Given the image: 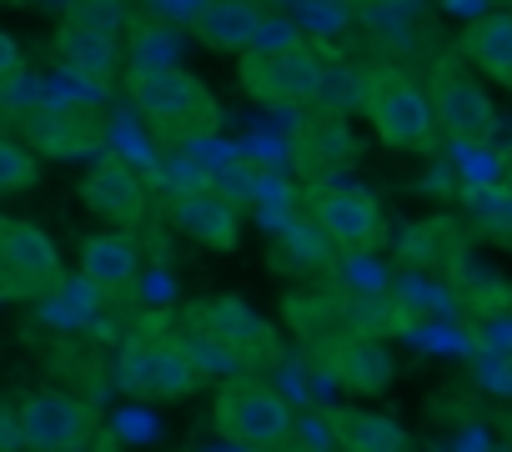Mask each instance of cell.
Masks as SVG:
<instances>
[{"mask_svg": "<svg viewBox=\"0 0 512 452\" xmlns=\"http://www.w3.org/2000/svg\"><path fill=\"white\" fill-rule=\"evenodd\" d=\"M126 96L171 141H201L221 126L216 96L186 66H136L126 71Z\"/></svg>", "mask_w": 512, "mask_h": 452, "instance_id": "1", "label": "cell"}, {"mask_svg": "<svg viewBox=\"0 0 512 452\" xmlns=\"http://www.w3.org/2000/svg\"><path fill=\"white\" fill-rule=\"evenodd\" d=\"M372 131L382 146L392 151H412V156H432L437 151V106H432V91H422L407 71L397 66H377L367 71V101H362Z\"/></svg>", "mask_w": 512, "mask_h": 452, "instance_id": "2", "label": "cell"}, {"mask_svg": "<svg viewBox=\"0 0 512 452\" xmlns=\"http://www.w3.org/2000/svg\"><path fill=\"white\" fill-rule=\"evenodd\" d=\"M216 437L246 452H287L292 437V402L262 377H231L211 407Z\"/></svg>", "mask_w": 512, "mask_h": 452, "instance_id": "3", "label": "cell"}, {"mask_svg": "<svg viewBox=\"0 0 512 452\" xmlns=\"http://www.w3.org/2000/svg\"><path fill=\"white\" fill-rule=\"evenodd\" d=\"M327 61L307 51L302 41L272 46V51H246L241 56V86L246 96L267 101V106H317Z\"/></svg>", "mask_w": 512, "mask_h": 452, "instance_id": "4", "label": "cell"}, {"mask_svg": "<svg viewBox=\"0 0 512 452\" xmlns=\"http://www.w3.org/2000/svg\"><path fill=\"white\" fill-rule=\"evenodd\" d=\"M191 337H196V357H226V362H251V357H267L277 342H272V327L256 317L251 307H241L236 297H211V302H196L191 312Z\"/></svg>", "mask_w": 512, "mask_h": 452, "instance_id": "5", "label": "cell"}, {"mask_svg": "<svg viewBox=\"0 0 512 452\" xmlns=\"http://www.w3.org/2000/svg\"><path fill=\"white\" fill-rule=\"evenodd\" d=\"M432 106H437L442 136L457 141V146H482L497 131L492 96L477 81V71L462 66V61H437V71H432Z\"/></svg>", "mask_w": 512, "mask_h": 452, "instance_id": "6", "label": "cell"}, {"mask_svg": "<svg viewBox=\"0 0 512 452\" xmlns=\"http://www.w3.org/2000/svg\"><path fill=\"white\" fill-rule=\"evenodd\" d=\"M0 272H6V297H11V302L46 297V292H56L61 277H66L56 242L41 232L36 221H21V216L0 221Z\"/></svg>", "mask_w": 512, "mask_h": 452, "instance_id": "7", "label": "cell"}, {"mask_svg": "<svg viewBox=\"0 0 512 452\" xmlns=\"http://www.w3.org/2000/svg\"><path fill=\"white\" fill-rule=\"evenodd\" d=\"M11 427L21 437L26 452H76L86 442V427H91V412L71 397V392H56V387H36L16 402L11 412Z\"/></svg>", "mask_w": 512, "mask_h": 452, "instance_id": "8", "label": "cell"}, {"mask_svg": "<svg viewBox=\"0 0 512 452\" xmlns=\"http://www.w3.org/2000/svg\"><path fill=\"white\" fill-rule=\"evenodd\" d=\"M312 221L342 252H372L382 242V206L372 191H357V186H317Z\"/></svg>", "mask_w": 512, "mask_h": 452, "instance_id": "9", "label": "cell"}, {"mask_svg": "<svg viewBox=\"0 0 512 452\" xmlns=\"http://www.w3.org/2000/svg\"><path fill=\"white\" fill-rule=\"evenodd\" d=\"M81 201H86V211H91L96 221L116 226V232L146 221V206H151L141 176H136L121 156H106V151L91 156V166H86V176H81Z\"/></svg>", "mask_w": 512, "mask_h": 452, "instance_id": "10", "label": "cell"}, {"mask_svg": "<svg viewBox=\"0 0 512 452\" xmlns=\"http://www.w3.org/2000/svg\"><path fill=\"white\" fill-rule=\"evenodd\" d=\"M166 216H171V226L181 237H191L206 252H231L241 242V216H236L231 196H221V191H201V186L171 191Z\"/></svg>", "mask_w": 512, "mask_h": 452, "instance_id": "11", "label": "cell"}, {"mask_svg": "<svg viewBox=\"0 0 512 452\" xmlns=\"http://www.w3.org/2000/svg\"><path fill=\"white\" fill-rule=\"evenodd\" d=\"M206 362L196 357V347L161 337V342H141L131 352V382L151 397H186L191 387H201Z\"/></svg>", "mask_w": 512, "mask_h": 452, "instance_id": "12", "label": "cell"}, {"mask_svg": "<svg viewBox=\"0 0 512 452\" xmlns=\"http://www.w3.org/2000/svg\"><path fill=\"white\" fill-rule=\"evenodd\" d=\"M191 26H196V41H201L206 51L246 56L256 41H262L267 16H262V6H256V0H201L196 16H191Z\"/></svg>", "mask_w": 512, "mask_h": 452, "instance_id": "13", "label": "cell"}, {"mask_svg": "<svg viewBox=\"0 0 512 452\" xmlns=\"http://www.w3.org/2000/svg\"><path fill=\"white\" fill-rule=\"evenodd\" d=\"M327 367H332V377L347 392H362V397H377L392 382V352L382 342H372L367 332H352V337L332 342L327 347Z\"/></svg>", "mask_w": 512, "mask_h": 452, "instance_id": "14", "label": "cell"}, {"mask_svg": "<svg viewBox=\"0 0 512 452\" xmlns=\"http://www.w3.org/2000/svg\"><path fill=\"white\" fill-rule=\"evenodd\" d=\"M332 437L342 452H407V432L402 422H392L387 412L372 407H332L327 412Z\"/></svg>", "mask_w": 512, "mask_h": 452, "instance_id": "15", "label": "cell"}, {"mask_svg": "<svg viewBox=\"0 0 512 452\" xmlns=\"http://www.w3.org/2000/svg\"><path fill=\"white\" fill-rule=\"evenodd\" d=\"M462 56L487 81L512 86V11H492V16L472 21L467 36H462Z\"/></svg>", "mask_w": 512, "mask_h": 452, "instance_id": "16", "label": "cell"}, {"mask_svg": "<svg viewBox=\"0 0 512 452\" xmlns=\"http://www.w3.org/2000/svg\"><path fill=\"white\" fill-rule=\"evenodd\" d=\"M136 247L121 237V232H106V237H86L81 247V277L91 282V292H126L136 282Z\"/></svg>", "mask_w": 512, "mask_h": 452, "instance_id": "17", "label": "cell"}, {"mask_svg": "<svg viewBox=\"0 0 512 452\" xmlns=\"http://www.w3.org/2000/svg\"><path fill=\"white\" fill-rule=\"evenodd\" d=\"M56 46H61V61L71 71L91 76V81H106L116 71V31H106V26H96L86 16H71Z\"/></svg>", "mask_w": 512, "mask_h": 452, "instance_id": "18", "label": "cell"}, {"mask_svg": "<svg viewBox=\"0 0 512 452\" xmlns=\"http://www.w3.org/2000/svg\"><path fill=\"white\" fill-rule=\"evenodd\" d=\"M36 171H41V161H36L21 141H6V146H0V186H6L11 196L26 191V186L36 181Z\"/></svg>", "mask_w": 512, "mask_h": 452, "instance_id": "19", "label": "cell"}, {"mask_svg": "<svg viewBox=\"0 0 512 452\" xmlns=\"http://www.w3.org/2000/svg\"><path fill=\"white\" fill-rule=\"evenodd\" d=\"M16 6H26V11H41V16H61V21H71L86 0H16Z\"/></svg>", "mask_w": 512, "mask_h": 452, "instance_id": "20", "label": "cell"}]
</instances>
